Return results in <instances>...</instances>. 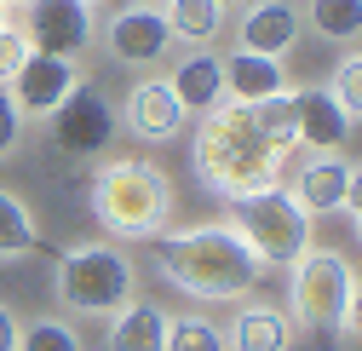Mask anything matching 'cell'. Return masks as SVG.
Wrapping results in <instances>:
<instances>
[{
	"label": "cell",
	"instance_id": "cell-1",
	"mask_svg": "<svg viewBox=\"0 0 362 351\" xmlns=\"http://www.w3.org/2000/svg\"><path fill=\"white\" fill-rule=\"evenodd\" d=\"M156 271L190 299H242L259 288L264 265L230 225H190L156 236Z\"/></svg>",
	"mask_w": 362,
	"mask_h": 351
},
{
	"label": "cell",
	"instance_id": "cell-2",
	"mask_svg": "<svg viewBox=\"0 0 362 351\" xmlns=\"http://www.w3.org/2000/svg\"><path fill=\"white\" fill-rule=\"evenodd\" d=\"M196 167H202V179L207 190L218 196H247V190H264V185H276V173H282V156L270 150L259 139V127L242 104L224 98L218 110L202 115L196 127Z\"/></svg>",
	"mask_w": 362,
	"mask_h": 351
},
{
	"label": "cell",
	"instance_id": "cell-3",
	"mask_svg": "<svg viewBox=\"0 0 362 351\" xmlns=\"http://www.w3.org/2000/svg\"><path fill=\"white\" fill-rule=\"evenodd\" d=\"M93 213H98V225L115 242L161 236L167 219H173V185H167V173L156 161L121 156V161L98 167V179H93Z\"/></svg>",
	"mask_w": 362,
	"mask_h": 351
},
{
	"label": "cell",
	"instance_id": "cell-4",
	"mask_svg": "<svg viewBox=\"0 0 362 351\" xmlns=\"http://www.w3.org/2000/svg\"><path fill=\"white\" fill-rule=\"evenodd\" d=\"M139 299V271L115 242H75L58 259V305L69 317H115Z\"/></svg>",
	"mask_w": 362,
	"mask_h": 351
},
{
	"label": "cell",
	"instance_id": "cell-5",
	"mask_svg": "<svg viewBox=\"0 0 362 351\" xmlns=\"http://www.w3.org/2000/svg\"><path fill=\"white\" fill-rule=\"evenodd\" d=\"M288 305L305 328L345 334L356 323V271L339 248H299L288 265Z\"/></svg>",
	"mask_w": 362,
	"mask_h": 351
},
{
	"label": "cell",
	"instance_id": "cell-6",
	"mask_svg": "<svg viewBox=\"0 0 362 351\" xmlns=\"http://www.w3.org/2000/svg\"><path fill=\"white\" fill-rule=\"evenodd\" d=\"M230 231L253 248V259L270 271V265H293L299 248H310V219L293 207V196L282 185H264V190H247L230 202Z\"/></svg>",
	"mask_w": 362,
	"mask_h": 351
},
{
	"label": "cell",
	"instance_id": "cell-7",
	"mask_svg": "<svg viewBox=\"0 0 362 351\" xmlns=\"http://www.w3.org/2000/svg\"><path fill=\"white\" fill-rule=\"evenodd\" d=\"M98 35V0H23V40L47 58H81Z\"/></svg>",
	"mask_w": 362,
	"mask_h": 351
},
{
	"label": "cell",
	"instance_id": "cell-8",
	"mask_svg": "<svg viewBox=\"0 0 362 351\" xmlns=\"http://www.w3.org/2000/svg\"><path fill=\"white\" fill-rule=\"evenodd\" d=\"M115 133H121V115H115V104L98 86H75V93L52 110V144L64 156H75V161L104 156L115 144Z\"/></svg>",
	"mask_w": 362,
	"mask_h": 351
},
{
	"label": "cell",
	"instance_id": "cell-9",
	"mask_svg": "<svg viewBox=\"0 0 362 351\" xmlns=\"http://www.w3.org/2000/svg\"><path fill=\"white\" fill-rule=\"evenodd\" d=\"M293 207L305 219H322V213H339L356 202V161L345 150H310L299 167H293V185H288Z\"/></svg>",
	"mask_w": 362,
	"mask_h": 351
},
{
	"label": "cell",
	"instance_id": "cell-10",
	"mask_svg": "<svg viewBox=\"0 0 362 351\" xmlns=\"http://www.w3.org/2000/svg\"><path fill=\"white\" fill-rule=\"evenodd\" d=\"M104 47H110V58L115 64H132V69H150V64H161L167 52H173V29H167V18H161V6H121L104 29Z\"/></svg>",
	"mask_w": 362,
	"mask_h": 351
},
{
	"label": "cell",
	"instance_id": "cell-11",
	"mask_svg": "<svg viewBox=\"0 0 362 351\" xmlns=\"http://www.w3.org/2000/svg\"><path fill=\"white\" fill-rule=\"evenodd\" d=\"M75 86H81V75H75V64H69V58L29 52V58H23V69L6 81V93H12L18 115H52V110L75 93Z\"/></svg>",
	"mask_w": 362,
	"mask_h": 351
},
{
	"label": "cell",
	"instance_id": "cell-12",
	"mask_svg": "<svg viewBox=\"0 0 362 351\" xmlns=\"http://www.w3.org/2000/svg\"><path fill=\"white\" fill-rule=\"evenodd\" d=\"M236 40H242V52H259V58L293 52V40H299V6H293V0H247L242 23H236Z\"/></svg>",
	"mask_w": 362,
	"mask_h": 351
},
{
	"label": "cell",
	"instance_id": "cell-13",
	"mask_svg": "<svg viewBox=\"0 0 362 351\" xmlns=\"http://www.w3.org/2000/svg\"><path fill=\"white\" fill-rule=\"evenodd\" d=\"M167 93L178 98V110H185V115H207V110H218V104H224V58L207 52V47L185 52V58L167 69Z\"/></svg>",
	"mask_w": 362,
	"mask_h": 351
},
{
	"label": "cell",
	"instance_id": "cell-14",
	"mask_svg": "<svg viewBox=\"0 0 362 351\" xmlns=\"http://www.w3.org/2000/svg\"><path fill=\"white\" fill-rule=\"evenodd\" d=\"M293 115H299V144L305 150H345L351 144V115L328 98V86H299L293 93Z\"/></svg>",
	"mask_w": 362,
	"mask_h": 351
},
{
	"label": "cell",
	"instance_id": "cell-15",
	"mask_svg": "<svg viewBox=\"0 0 362 351\" xmlns=\"http://www.w3.org/2000/svg\"><path fill=\"white\" fill-rule=\"evenodd\" d=\"M276 93H288L282 58H259V52H242V47L224 58V98H230V104L253 110V104L276 98Z\"/></svg>",
	"mask_w": 362,
	"mask_h": 351
},
{
	"label": "cell",
	"instance_id": "cell-16",
	"mask_svg": "<svg viewBox=\"0 0 362 351\" xmlns=\"http://www.w3.org/2000/svg\"><path fill=\"white\" fill-rule=\"evenodd\" d=\"M121 115H127L121 127H132V133H139V139H150V144L178 139V127H185V110H178V98L167 93V81H139Z\"/></svg>",
	"mask_w": 362,
	"mask_h": 351
},
{
	"label": "cell",
	"instance_id": "cell-17",
	"mask_svg": "<svg viewBox=\"0 0 362 351\" xmlns=\"http://www.w3.org/2000/svg\"><path fill=\"white\" fill-rule=\"evenodd\" d=\"M230 351H293V317L276 305H242L230 323Z\"/></svg>",
	"mask_w": 362,
	"mask_h": 351
},
{
	"label": "cell",
	"instance_id": "cell-18",
	"mask_svg": "<svg viewBox=\"0 0 362 351\" xmlns=\"http://www.w3.org/2000/svg\"><path fill=\"white\" fill-rule=\"evenodd\" d=\"M167 345V311L150 299H127L110 317V351H161Z\"/></svg>",
	"mask_w": 362,
	"mask_h": 351
},
{
	"label": "cell",
	"instance_id": "cell-19",
	"mask_svg": "<svg viewBox=\"0 0 362 351\" xmlns=\"http://www.w3.org/2000/svg\"><path fill=\"white\" fill-rule=\"evenodd\" d=\"M161 18L173 29V40H190V47H207V40L224 29V6L218 0H161Z\"/></svg>",
	"mask_w": 362,
	"mask_h": 351
},
{
	"label": "cell",
	"instance_id": "cell-20",
	"mask_svg": "<svg viewBox=\"0 0 362 351\" xmlns=\"http://www.w3.org/2000/svg\"><path fill=\"white\" fill-rule=\"evenodd\" d=\"M35 248H40V231L29 219V202L12 196V190H0V265H12V259L35 253Z\"/></svg>",
	"mask_w": 362,
	"mask_h": 351
},
{
	"label": "cell",
	"instance_id": "cell-21",
	"mask_svg": "<svg viewBox=\"0 0 362 351\" xmlns=\"http://www.w3.org/2000/svg\"><path fill=\"white\" fill-rule=\"evenodd\" d=\"M253 115V127H259V139L270 144V150H299V115H293V86L288 93H276V98H264V104H253L247 110Z\"/></svg>",
	"mask_w": 362,
	"mask_h": 351
},
{
	"label": "cell",
	"instance_id": "cell-22",
	"mask_svg": "<svg viewBox=\"0 0 362 351\" xmlns=\"http://www.w3.org/2000/svg\"><path fill=\"white\" fill-rule=\"evenodd\" d=\"M310 23H316L322 40L351 47V40L362 35V0H310Z\"/></svg>",
	"mask_w": 362,
	"mask_h": 351
},
{
	"label": "cell",
	"instance_id": "cell-23",
	"mask_svg": "<svg viewBox=\"0 0 362 351\" xmlns=\"http://www.w3.org/2000/svg\"><path fill=\"white\" fill-rule=\"evenodd\" d=\"M161 351H224V334L207 317H167V345Z\"/></svg>",
	"mask_w": 362,
	"mask_h": 351
},
{
	"label": "cell",
	"instance_id": "cell-24",
	"mask_svg": "<svg viewBox=\"0 0 362 351\" xmlns=\"http://www.w3.org/2000/svg\"><path fill=\"white\" fill-rule=\"evenodd\" d=\"M18 351H81V334L58 317H35L18 328Z\"/></svg>",
	"mask_w": 362,
	"mask_h": 351
},
{
	"label": "cell",
	"instance_id": "cell-25",
	"mask_svg": "<svg viewBox=\"0 0 362 351\" xmlns=\"http://www.w3.org/2000/svg\"><path fill=\"white\" fill-rule=\"evenodd\" d=\"M328 98L356 121L362 115V52H345L339 58V69H334V86H328Z\"/></svg>",
	"mask_w": 362,
	"mask_h": 351
},
{
	"label": "cell",
	"instance_id": "cell-26",
	"mask_svg": "<svg viewBox=\"0 0 362 351\" xmlns=\"http://www.w3.org/2000/svg\"><path fill=\"white\" fill-rule=\"evenodd\" d=\"M23 58H29V40H23V29H0V86H6V81L23 69Z\"/></svg>",
	"mask_w": 362,
	"mask_h": 351
},
{
	"label": "cell",
	"instance_id": "cell-27",
	"mask_svg": "<svg viewBox=\"0 0 362 351\" xmlns=\"http://www.w3.org/2000/svg\"><path fill=\"white\" fill-rule=\"evenodd\" d=\"M18 139H23V115H18L12 93L0 86V156H12V150H18Z\"/></svg>",
	"mask_w": 362,
	"mask_h": 351
},
{
	"label": "cell",
	"instance_id": "cell-28",
	"mask_svg": "<svg viewBox=\"0 0 362 351\" xmlns=\"http://www.w3.org/2000/svg\"><path fill=\"white\" fill-rule=\"evenodd\" d=\"M18 328H23V323H18V311H12L6 299H0V351H18Z\"/></svg>",
	"mask_w": 362,
	"mask_h": 351
},
{
	"label": "cell",
	"instance_id": "cell-29",
	"mask_svg": "<svg viewBox=\"0 0 362 351\" xmlns=\"http://www.w3.org/2000/svg\"><path fill=\"white\" fill-rule=\"evenodd\" d=\"M0 29H12V6H6V0H0Z\"/></svg>",
	"mask_w": 362,
	"mask_h": 351
},
{
	"label": "cell",
	"instance_id": "cell-30",
	"mask_svg": "<svg viewBox=\"0 0 362 351\" xmlns=\"http://www.w3.org/2000/svg\"><path fill=\"white\" fill-rule=\"evenodd\" d=\"M218 6H247V0H218Z\"/></svg>",
	"mask_w": 362,
	"mask_h": 351
},
{
	"label": "cell",
	"instance_id": "cell-31",
	"mask_svg": "<svg viewBox=\"0 0 362 351\" xmlns=\"http://www.w3.org/2000/svg\"><path fill=\"white\" fill-rule=\"evenodd\" d=\"M139 6H161V0H139Z\"/></svg>",
	"mask_w": 362,
	"mask_h": 351
},
{
	"label": "cell",
	"instance_id": "cell-32",
	"mask_svg": "<svg viewBox=\"0 0 362 351\" xmlns=\"http://www.w3.org/2000/svg\"><path fill=\"white\" fill-rule=\"evenodd\" d=\"M6 6H23V0H6Z\"/></svg>",
	"mask_w": 362,
	"mask_h": 351
}]
</instances>
